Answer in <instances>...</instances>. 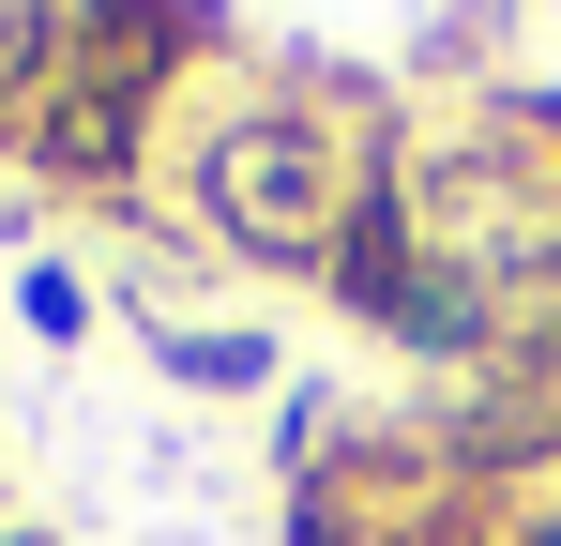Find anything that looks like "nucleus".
Segmentation results:
<instances>
[{
	"label": "nucleus",
	"mask_w": 561,
	"mask_h": 546,
	"mask_svg": "<svg viewBox=\"0 0 561 546\" xmlns=\"http://www.w3.org/2000/svg\"><path fill=\"white\" fill-rule=\"evenodd\" d=\"M213 213H228L259 259H288V243L319 228V137H304V122H228V137H213Z\"/></svg>",
	"instance_id": "obj_1"
}]
</instances>
